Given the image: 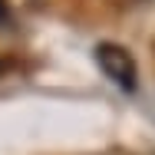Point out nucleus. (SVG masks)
Returning <instances> with one entry per match:
<instances>
[{"instance_id": "f257e3e1", "label": "nucleus", "mask_w": 155, "mask_h": 155, "mask_svg": "<svg viewBox=\"0 0 155 155\" xmlns=\"http://www.w3.org/2000/svg\"><path fill=\"white\" fill-rule=\"evenodd\" d=\"M93 53H96L99 69H102L119 89L132 93V89L139 86V63H135V56H132L125 46H119V43H99Z\"/></svg>"}, {"instance_id": "f03ea898", "label": "nucleus", "mask_w": 155, "mask_h": 155, "mask_svg": "<svg viewBox=\"0 0 155 155\" xmlns=\"http://www.w3.org/2000/svg\"><path fill=\"white\" fill-rule=\"evenodd\" d=\"M109 3H116V7H135V3H142V0H109Z\"/></svg>"}, {"instance_id": "7ed1b4c3", "label": "nucleus", "mask_w": 155, "mask_h": 155, "mask_svg": "<svg viewBox=\"0 0 155 155\" xmlns=\"http://www.w3.org/2000/svg\"><path fill=\"white\" fill-rule=\"evenodd\" d=\"M0 76H3V63H0Z\"/></svg>"}]
</instances>
